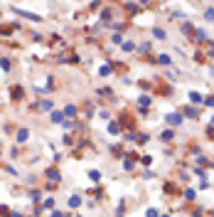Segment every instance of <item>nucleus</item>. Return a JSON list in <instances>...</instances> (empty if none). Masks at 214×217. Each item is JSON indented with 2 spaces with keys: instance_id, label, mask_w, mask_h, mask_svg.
<instances>
[{
  "instance_id": "nucleus-1",
  "label": "nucleus",
  "mask_w": 214,
  "mask_h": 217,
  "mask_svg": "<svg viewBox=\"0 0 214 217\" xmlns=\"http://www.w3.org/2000/svg\"><path fill=\"white\" fill-rule=\"evenodd\" d=\"M167 121H170V123H180V121H182V118H180V116H177V114H170V116H167Z\"/></svg>"
}]
</instances>
